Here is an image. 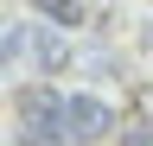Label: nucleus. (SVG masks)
I'll return each mask as SVG.
<instances>
[{"label": "nucleus", "mask_w": 153, "mask_h": 146, "mask_svg": "<svg viewBox=\"0 0 153 146\" xmlns=\"http://www.w3.org/2000/svg\"><path fill=\"white\" fill-rule=\"evenodd\" d=\"M13 114H19V134H64L70 95H57L51 83H26L13 95Z\"/></svg>", "instance_id": "obj_1"}, {"label": "nucleus", "mask_w": 153, "mask_h": 146, "mask_svg": "<svg viewBox=\"0 0 153 146\" xmlns=\"http://www.w3.org/2000/svg\"><path fill=\"white\" fill-rule=\"evenodd\" d=\"M108 134H115V108L102 95H83V89H76V95H70V114H64V140L89 146V140H108Z\"/></svg>", "instance_id": "obj_2"}, {"label": "nucleus", "mask_w": 153, "mask_h": 146, "mask_svg": "<svg viewBox=\"0 0 153 146\" xmlns=\"http://www.w3.org/2000/svg\"><path fill=\"white\" fill-rule=\"evenodd\" d=\"M32 64L51 70V76H57V70H70V38H64L57 26H38V32H32Z\"/></svg>", "instance_id": "obj_3"}, {"label": "nucleus", "mask_w": 153, "mask_h": 146, "mask_svg": "<svg viewBox=\"0 0 153 146\" xmlns=\"http://www.w3.org/2000/svg\"><path fill=\"white\" fill-rule=\"evenodd\" d=\"M19 57H32V26H7L0 32V70H13Z\"/></svg>", "instance_id": "obj_4"}, {"label": "nucleus", "mask_w": 153, "mask_h": 146, "mask_svg": "<svg viewBox=\"0 0 153 146\" xmlns=\"http://www.w3.org/2000/svg\"><path fill=\"white\" fill-rule=\"evenodd\" d=\"M32 7H38V13H51L57 26H76V19H83V0H32Z\"/></svg>", "instance_id": "obj_5"}, {"label": "nucleus", "mask_w": 153, "mask_h": 146, "mask_svg": "<svg viewBox=\"0 0 153 146\" xmlns=\"http://www.w3.org/2000/svg\"><path fill=\"white\" fill-rule=\"evenodd\" d=\"M134 127H153V89H134Z\"/></svg>", "instance_id": "obj_6"}, {"label": "nucleus", "mask_w": 153, "mask_h": 146, "mask_svg": "<svg viewBox=\"0 0 153 146\" xmlns=\"http://www.w3.org/2000/svg\"><path fill=\"white\" fill-rule=\"evenodd\" d=\"M115 146H153V127H121Z\"/></svg>", "instance_id": "obj_7"}, {"label": "nucleus", "mask_w": 153, "mask_h": 146, "mask_svg": "<svg viewBox=\"0 0 153 146\" xmlns=\"http://www.w3.org/2000/svg\"><path fill=\"white\" fill-rule=\"evenodd\" d=\"M13 146H64V134H13Z\"/></svg>", "instance_id": "obj_8"}]
</instances>
